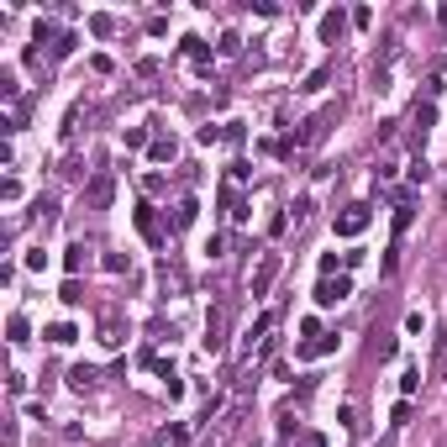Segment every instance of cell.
I'll return each mask as SVG.
<instances>
[{"label":"cell","mask_w":447,"mask_h":447,"mask_svg":"<svg viewBox=\"0 0 447 447\" xmlns=\"http://www.w3.org/2000/svg\"><path fill=\"white\" fill-rule=\"evenodd\" d=\"M331 121H337V100H331V105H321V111H316V116L305 121V127H300V132H295V148H316V142L327 137V127H331Z\"/></svg>","instance_id":"1"},{"label":"cell","mask_w":447,"mask_h":447,"mask_svg":"<svg viewBox=\"0 0 447 447\" xmlns=\"http://www.w3.org/2000/svg\"><path fill=\"white\" fill-rule=\"evenodd\" d=\"M369 221H373V210L363 206V200H353V206L337 210V237H363V232H369Z\"/></svg>","instance_id":"2"},{"label":"cell","mask_w":447,"mask_h":447,"mask_svg":"<svg viewBox=\"0 0 447 447\" xmlns=\"http://www.w3.org/2000/svg\"><path fill=\"white\" fill-rule=\"evenodd\" d=\"M111 200H116V174H105V168H100V174L85 184V206L89 210H111Z\"/></svg>","instance_id":"3"},{"label":"cell","mask_w":447,"mask_h":447,"mask_svg":"<svg viewBox=\"0 0 447 447\" xmlns=\"http://www.w3.org/2000/svg\"><path fill=\"white\" fill-rule=\"evenodd\" d=\"M200 342H206L210 358L226 353V305H210V311H206V337H200Z\"/></svg>","instance_id":"4"},{"label":"cell","mask_w":447,"mask_h":447,"mask_svg":"<svg viewBox=\"0 0 447 447\" xmlns=\"http://www.w3.org/2000/svg\"><path fill=\"white\" fill-rule=\"evenodd\" d=\"M279 268H284V258H279V253H263V258H258V268H253V300H263V295H268V284L279 279Z\"/></svg>","instance_id":"5"},{"label":"cell","mask_w":447,"mask_h":447,"mask_svg":"<svg viewBox=\"0 0 447 447\" xmlns=\"http://www.w3.org/2000/svg\"><path fill=\"white\" fill-rule=\"evenodd\" d=\"M353 295V279L347 274H331V279H316V305H337V300Z\"/></svg>","instance_id":"6"},{"label":"cell","mask_w":447,"mask_h":447,"mask_svg":"<svg viewBox=\"0 0 447 447\" xmlns=\"http://www.w3.org/2000/svg\"><path fill=\"white\" fill-rule=\"evenodd\" d=\"M132 221H137V232H142V237H148L153 248H164V221H158V210H153L148 200H142V206L132 210Z\"/></svg>","instance_id":"7"},{"label":"cell","mask_w":447,"mask_h":447,"mask_svg":"<svg viewBox=\"0 0 447 447\" xmlns=\"http://www.w3.org/2000/svg\"><path fill=\"white\" fill-rule=\"evenodd\" d=\"M327 353H337V331H321V337H311V342H300V347H295L300 363H311V358H327Z\"/></svg>","instance_id":"8"},{"label":"cell","mask_w":447,"mask_h":447,"mask_svg":"<svg viewBox=\"0 0 447 447\" xmlns=\"http://www.w3.org/2000/svg\"><path fill=\"white\" fill-rule=\"evenodd\" d=\"M342 32H347V16H342V11H327V16H321V43H342Z\"/></svg>","instance_id":"9"},{"label":"cell","mask_w":447,"mask_h":447,"mask_svg":"<svg viewBox=\"0 0 447 447\" xmlns=\"http://www.w3.org/2000/svg\"><path fill=\"white\" fill-rule=\"evenodd\" d=\"M85 263H89V248H85V242H69V248H63V268H69V279H74Z\"/></svg>","instance_id":"10"},{"label":"cell","mask_w":447,"mask_h":447,"mask_svg":"<svg viewBox=\"0 0 447 447\" xmlns=\"http://www.w3.org/2000/svg\"><path fill=\"white\" fill-rule=\"evenodd\" d=\"M95 337H100V347H121V342H127V337H121V321H116V316H100V331H95Z\"/></svg>","instance_id":"11"},{"label":"cell","mask_w":447,"mask_h":447,"mask_svg":"<svg viewBox=\"0 0 447 447\" xmlns=\"http://www.w3.org/2000/svg\"><path fill=\"white\" fill-rule=\"evenodd\" d=\"M174 153H179V142H174V137H153L148 158H153V164H174Z\"/></svg>","instance_id":"12"},{"label":"cell","mask_w":447,"mask_h":447,"mask_svg":"<svg viewBox=\"0 0 447 447\" xmlns=\"http://www.w3.org/2000/svg\"><path fill=\"white\" fill-rule=\"evenodd\" d=\"M95 379H100V373L89 369V363H74V369H69V389H95Z\"/></svg>","instance_id":"13"},{"label":"cell","mask_w":447,"mask_h":447,"mask_svg":"<svg viewBox=\"0 0 447 447\" xmlns=\"http://www.w3.org/2000/svg\"><path fill=\"white\" fill-rule=\"evenodd\" d=\"M195 210H200V206H195L190 195H184V200L174 206V232H184V226H195Z\"/></svg>","instance_id":"14"},{"label":"cell","mask_w":447,"mask_h":447,"mask_svg":"<svg viewBox=\"0 0 447 447\" xmlns=\"http://www.w3.org/2000/svg\"><path fill=\"white\" fill-rule=\"evenodd\" d=\"M74 337H79V331L69 327V321H53V327H47V342H58V347H69Z\"/></svg>","instance_id":"15"},{"label":"cell","mask_w":447,"mask_h":447,"mask_svg":"<svg viewBox=\"0 0 447 447\" xmlns=\"http://www.w3.org/2000/svg\"><path fill=\"white\" fill-rule=\"evenodd\" d=\"M184 53H190V58L200 63V69H206V63H210V47L200 43V37H184Z\"/></svg>","instance_id":"16"},{"label":"cell","mask_w":447,"mask_h":447,"mask_svg":"<svg viewBox=\"0 0 447 447\" xmlns=\"http://www.w3.org/2000/svg\"><path fill=\"white\" fill-rule=\"evenodd\" d=\"M416 389H421V369H416V363H411V369L400 373V395H405V400H411Z\"/></svg>","instance_id":"17"},{"label":"cell","mask_w":447,"mask_h":447,"mask_svg":"<svg viewBox=\"0 0 447 447\" xmlns=\"http://www.w3.org/2000/svg\"><path fill=\"white\" fill-rule=\"evenodd\" d=\"M327 79H331V63H321V69H311V79H305L300 89H305V95H316V89L327 85Z\"/></svg>","instance_id":"18"},{"label":"cell","mask_w":447,"mask_h":447,"mask_svg":"<svg viewBox=\"0 0 447 447\" xmlns=\"http://www.w3.org/2000/svg\"><path fill=\"white\" fill-rule=\"evenodd\" d=\"M74 43H79V37H74V32H63V37H58V43H53V47H47V58H69V53H74Z\"/></svg>","instance_id":"19"},{"label":"cell","mask_w":447,"mask_h":447,"mask_svg":"<svg viewBox=\"0 0 447 447\" xmlns=\"http://www.w3.org/2000/svg\"><path fill=\"white\" fill-rule=\"evenodd\" d=\"M6 337H11V342H27V316H21V311L6 321Z\"/></svg>","instance_id":"20"},{"label":"cell","mask_w":447,"mask_h":447,"mask_svg":"<svg viewBox=\"0 0 447 447\" xmlns=\"http://www.w3.org/2000/svg\"><path fill=\"white\" fill-rule=\"evenodd\" d=\"M0 100L16 105V74H11V69H0Z\"/></svg>","instance_id":"21"},{"label":"cell","mask_w":447,"mask_h":447,"mask_svg":"<svg viewBox=\"0 0 447 447\" xmlns=\"http://www.w3.org/2000/svg\"><path fill=\"white\" fill-rule=\"evenodd\" d=\"M432 121H437V105H432V100L416 105V127H421V137H426V127H432Z\"/></svg>","instance_id":"22"},{"label":"cell","mask_w":447,"mask_h":447,"mask_svg":"<svg viewBox=\"0 0 447 447\" xmlns=\"http://www.w3.org/2000/svg\"><path fill=\"white\" fill-rule=\"evenodd\" d=\"M58 300H63V305H79V300H85V290H79V279H69V284H63V290H58Z\"/></svg>","instance_id":"23"},{"label":"cell","mask_w":447,"mask_h":447,"mask_svg":"<svg viewBox=\"0 0 447 447\" xmlns=\"http://www.w3.org/2000/svg\"><path fill=\"white\" fill-rule=\"evenodd\" d=\"M121 142H127V153H132V148H142V142H148V132H142V127H127V132H121Z\"/></svg>","instance_id":"24"},{"label":"cell","mask_w":447,"mask_h":447,"mask_svg":"<svg viewBox=\"0 0 447 447\" xmlns=\"http://www.w3.org/2000/svg\"><path fill=\"white\" fill-rule=\"evenodd\" d=\"M426 174H432V164H426V158H421V153H416V158H411V184H421V179H426Z\"/></svg>","instance_id":"25"},{"label":"cell","mask_w":447,"mask_h":447,"mask_svg":"<svg viewBox=\"0 0 447 447\" xmlns=\"http://www.w3.org/2000/svg\"><path fill=\"white\" fill-rule=\"evenodd\" d=\"M284 232H290V216H284V210H279V216H268V237H284Z\"/></svg>","instance_id":"26"},{"label":"cell","mask_w":447,"mask_h":447,"mask_svg":"<svg viewBox=\"0 0 447 447\" xmlns=\"http://www.w3.org/2000/svg\"><path fill=\"white\" fill-rule=\"evenodd\" d=\"M111 27H116V21H111V16H105V11H100V16H89V32H95V37H105V32H111Z\"/></svg>","instance_id":"27"},{"label":"cell","mask_w":447,"mask_h":447,"mask_svg":"<svg viewBox=\"0 0 447 447\" xmlns=\"http://www.w3.org/2000/svg\"><path fill=\"white\" fill-rule=\"evenodd\" d=\"M216 47H221L226 58H232V53H237V47H242V43H237V32H221V43H216Z\"/></svg>","instance_id":"28"},{"label":"cell","mask_w":447,"mask_h":447,"mask_svg":"<svg viewBox=\"0 0 447 447\" xmlns=\"http://www.w3.org/2000/svg\"><path fill=\"white\" fill-rule=\"evenodd\" d=\"M389 421H395V426H405V421H411V400L395 405V411H389Z\"/></svg>","instance_id":"29"},{"label":"cell","mask_w":447,"mask_h":447,"mask_svg":"<svg viewBox=\"0 0 447 447\" xmlns=\"http://www.w3.org/2000/svg\"><path fill=\"white\" fill-rule=\"evenodd\" d=\"M311 210H316V200H300V206H295V226L311 221Z\"/></svg>","instance_id":"30"},{"label":"cell","mask_w":447,"mask_h":447,"mask_svg":"<svg viewBox=\"0 0 447 447\" xmlns=\"http://www.w3.org/2000/svg\"><path fill=\"white\" fill-rule=\"evenodd\" d=\"M295 447H327V437H321V432H305V437H300Z\"/></svg>","instance_id":"31"}]
</instances>
